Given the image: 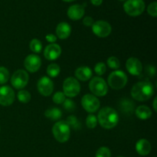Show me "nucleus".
<instances>
[{
	"instance_id": "obj_1",
	"label": "nucleus",
	"mask_w": 157,
	"mask_h": 157,
	"mask_svg": "<svg viewBox=\"0 0 157 157\" xmlns=\"http://www.w3.org/2000/svg\"><path fill=\"white\" fill-rule=\"evenodd\" d=\"M98 121L103 128L112 129L118 124L119 116L114 109L106 107L101 109L98 113Z\"/></svg>"
},
{
	"instance_id": "obj_2",
	"label": "nucleus",
	"mask_w": 157,
	"mask_h": 157,
	"mask_svg": "<svg viewBox=\"0 0 157 157\" xmlns=\"http://www.w3.org/2000/svg\"><path fill=\"white\" fill-rule=\"evenodd\" d=\"M154 94L153 84L149 81H140L134 84L131 90V96L139 101H145L150 99Z\"/></svg>"
},
{
	"instance_id": "obj_3",
	"label": "nucleus",
	"mask_w": 157,
	"mask_h": 157,
	"mask_svg": "<svg viewBox=\"0 0 157 157\" xmlns=\"http://www.w3.org/2000/svg\"><path fill=\"white\" fill-rule=\"evenodd\" d=\"M52 133L55 140L59 143H65L70 138L71 128L64 121L55 123L52 127Z\"/></svg>"
},
{
	"instance_id": "obj_4",
	"label": "nucleus",
	"mask_w": 157,
	"mask_h": 157,
	"mask_svg": "<svg viewBox=\"0 0 157 157\" xmlns=\"http://www.w3.org/2000/svg\"><path fill=\"white\" fill-rule=\"evenodd\" d=\"M127 83V76L122 71H115L108 77V84L111 88L120 90L125 87Z\"/></svg>"
},
{
	"instance_id": "obj_5",
	"label": "nucleus",
	"mask_w": 157,
	"mask_h": 157,
	"mask_svg": "<svg viewBox=\"0 0 157 157\" xmlns=\"http://www.w3.org/2000/svg\"><path fill=\"white\" fill-rule=\"evenodd\" d=\"M124 11L130 16H138L144 12L145 2L144 0H127L124 5Z\"/></svg>"
},
{
	"instance_id": "obj_6",
	"label": "nucleus",
	"mask_w": 157,
	"mask_h": 157,
	"mask_svg": "<svg viewBox=\"0 0 157 157\" xmlns=\"http://www.w3.org/2000/svg\"><path fill=\"white\" fill-rule=\"evenodd\" d=\"M89 88L95 96L98 97L105 96L108 91L107 83L100 77H95L91 79L89 83Z\"/></svg>"
},
{
	"instance_id": "obj_7",
	"label": "nucleus",
	"mask_w": 157,
	"mask_h": 157,
	"mask_svg": "<svg viewBox=\"0 0 157 157\" xmlns=\"http://www.w3.org/2000/svg\"><path fill=\"white\" fill-rule=\"evenodd\" d=\"M63 90L65 96L68 98H75L81 90L79 82L75 78H67L63 83Z\"/></svg>"
},
{
	"instance_id": "obj_8",
	"label": "nucleus",
	"mask_w": 157,
	"mask_h": 157,
	"mask_svg": "<svg viewBox=\"0 0 157 157\" xmlns=\"http://www.w3.org/2000/svg\"><path fill=\"white\" fill-rule=\"evenodd\" d=\"M29 74L24 70H18L12 75L11 78V84L15 89H22L29 83Z\"/></svg>"
},
{
	"instance_id": "obj_9",
	"label": "nucleus",
	"mask_w": 157,
	"mask_h": 157,
	"mask_svg": "<svg viewBox=\"0 0 157 157\" xmlns=\"http://www.w3.org/2000/svg\"><path fill=\"white\" fill-rule=\"evenodd\" d=\"M81 105L88 113H94L100 108V101L96 96L92 94H86L81 99Z\"/></svg>"
},
{
	"instance_id": "obj_10",
	"label": "nucleus",
	"mask_w": 157,
	"mask_h": 157,
	"mask_svg": "<svg viewBox=\"0 0 157 157\" xmlns=\"http://www.w3.org/2000/svg\"><path fill=\"white\" fill-rule=\"evenodd\" d=\"M92 30L94 35L99 38H106L111 33V26L107 21H97L94 22L92 25Z\"/></svg>"
},
{
	"instance_id": "obj_11",
	"label": "nucleus",
	"mask_w": 157,
	"mask_h": 157,
	"mask_svg": "<svg viewBox=\"0 0 157 157\" xmlns=\"http://www.w3.org/2000/svg\"><path fill=\"white\" fill-rule=\"evenodd\" d=\"M15 101V92L9 86L0 87V104L5 107L10 106Z\"/></svg>"
},
{
	"instance_id": "obj_12",
	"label": "nucleus",
	"mask_w": 157,
	"mask_h": 157,
	"mask_svg": "<svg viewBox=\"0 0 157 157\" xmlns=\"http://www.w3.org/2000/svg\"><path fill=\"white\" fill-rule=\"evenodd\" d=\"M38 90L41 95L44 97L50 96L54 90V84L52 80L48 77L40 78L37 84Z\"/></svg>"
},
{
	"instance_id": "obj_13",
	"label": "nucleus",
	"mask_w": 157,
	"mask_h": 157,
	"mask_svg": "<svg viewBox=\"0 0 157 157\" xmlns=\"http://www.w3.org/2000/svg\"><path fill=\"white\" fill-rule=\"evenodd\" d=\"M24 65L26 70L31 73L38 71L41 65V61L39 56L36 55H29L25 58Z\"/></svg>"
},
{
	"instance_id": "obj_14",
	"label": "nucleus",
	"mask_w": 157,
	"mask_h": 157,
	"mask_svg": "<svg viewBox=\"0 0 157 157\" xmlns=\"http://www.w3.org/2000/svg\"><path fill=\"white\" fill-rule=\"evenodd\" d=\"M126 67L129 73L134 76H138L143 71V65L138 58H130L126 63Z\"/></svg>"
},
{
	"instance_id": "obj_15",
	"label": "nucleus",
	"mask_w": 157,
	"mask_h": 157,
	"mask_svg": "<svg viewBox=\"0 0 157 157\" xmlns=\"http://www.w3.org/2000/svg\"><path fill=\"white\" fill-rule=\"evenodd\" d=\"M61 54V48L58 44H50L46 46L44 51V58L48 61H54L59 58Z\"/></svg>"
},
{
	"instance_id": "obj_16",
	"label": "nucleus",
	"mask_w": 157,
	"mask_h": 157,
	"mask_svg": "<svg viewBox=\"0 0 157 157\" xmlns=\"http://www.w3.org/2000/svg\"><path fill=\"white\" fill-rule=\"evenodd\" d=\"M84 8L81 5H73L67 10V15L72 20H79L84 16Z\"/></svg>"
},
{
	"instance_id": "obj_17",
	"label": "nucleus",
	"mask_w": 157,
	"mask_h": 157,
	"mask_svg": "<svg viewBox=\"0 0 157 157\" xmlns=\"http://www.w3.org/2000/svg\"><path fill=\"white\" fill-rule=\"evenodd\" d=\"M71 32V28L67 22H61L56 28L57 36L60 39H66L68 38Z\"/></svg>"
},
{
	"instance_id": "obj_18",
	"label": "nucleus",
	"mask_w": 157,
	"mask_h": 157,
	"mask_svg": "<svg viewBox=\"0 0 157 157\" xmlns=\"http://www.w3.org/2000/svg\"><path fill=\"white\" fill-rule=\"evenodd\" d=\"M136 150L140 156H147L151 151V144L147 140L141 139L136 143Z\"/></svg>"
},
{
	"instance_id": "obj_19",
	"label": "nucleus",
	"mask_w": 157,
	"mask_h": 157,
	"mask_svg": "<svg viewBox=\"0 0 157 157\" xmlns=\"http://www.w3.org/2000/svg\"><path fill=\"white\" fill-rule=\"evenodd\" d=\"M75 75V77L80 81H88L91 78L92 71L87 66H83V67H80L76 69Z\"/></svg>"
},
{
	"instance_id": "obj_20",
	"label": "nucleus",
	"mask_w": 157,
	"mask_h": 157,
	"mask_svg": "<svg viewBox=\"0 0 157 157\" xmlns=\"http://www.w3.org/2000/svg\"><path fill=\"white\" fill-rule=\"evenodd\" d=\"M136 115L138 118L141 120H147L151 117L152 111L147 106H140L136 110Z\"/></svg>"
},
{
	"instance_id": "obj_21",
	"label": "nucleus",
	"mask_w": 157,
	"mask_h": 157,
	"mask_svg": "<svg viewBox=\"0 0 157 157\" xmlns=\"http://www.w3.org/2000/svg\"><path fill=\"white\" fill-rule=\"evenodd\" d=\"M119 107L124 113H130L134 110V103L128 99H123L120 102Z\"/></svg>"
},
{
	"instance_id": "obj_22",
	"label": "nucleus",
	"mask_w": 157,
	"mask_h": 157,
	"mask_svg": "<svg viewBox=\"0 0 157 157\" xmlns=\"http://www.w3.org/2000/svg\"><path fill=\"white\" fill-rule=\"evenodd\" d=\"M44 115L46 117L49 118V119L52 120V121H58L62 116V113L61 110L56 107H53V108H50L48 110H46L44 112Z\"/></svg>"
},
{
	"instance_id": "obj_23",
	"label": "nucleus",
	"mask_w": 157,
	"mask_h": 157,
	"mask_svg": "<svg viewBox=\"0 0 157 157\" xmlns=\"http://www.w3.org/2000/svg\"><path fill=\"white\" fill-rule=\"evenodd\" d=\"M60 71H61V69H60L59 65L53 63V64H51L48 67L47 74L51 78H55V77H57L59 75Z\"/></svg>"
},
{
	"instance_id": "obj_24",
	"label": "nucleus",
	"mask_w": 157,
	"mask_h": 157,
	"mask_svg": "<svg viewBox=\"0 0 157 157\" xmlns=\"http://www.w3.org/2000/svg\"><path fill=\"white\" fill-rule=\"evenodd\" d=\"M66 122L68 124L70 128L71 127L73 130H80L81 127V123L78 121V120L77 119V117L75 116H69L68 117H67Z\"/></svg>"
},
{
	"instance_id": "obj_25",
	"label": "nucleus",
	"mask_w": 157,
	"mask_h": 157,
	"mask_svg": "<svg viewBox=\"0 0 157 157\" xmlns=\"http://www.w3.org/2000/svg\"><path fill=\"white\" fill-rule=\"evenodd\" d=\"M17 97H18V101L21 103H23V104H27L31 100L30 93L29 91H27V90H21L20 91H18Z\"/></svg>"
},
{
	"instance_id": "obj_26",
	"label": "nucleus",
	"mask_w": 157,
	"mask_h": 157,
	"mask_svg": "<svg viewBox=\"0 0 157 157\" xmlns=\"http://www.w3.org/2000/svg\"><path fill=\"white\" fill-rule=\"evenodd\" d=\"M29 47H30L31 51H32L35 53H39L41 52V49H42V44H41V41L38 39H32L31 41L30 44H29Z\"/></svg>"
},
{
	"instance_id": "obj_27",
	"label": "nucleus",
	"mask_w": 157,
	"mask_h": 157,
	"mask_svg": "<svg viewBox=\"0 0 157 157\" xmlns=\"http://www.w3.org/2000/svg\"><path fill=\"white\" fill-rule=\"evenodd\" d=\"M9 72L5 67H0V84H4L9 81Z\"/></svg>"
},
{
	"instance_id": "obj_28",
	"label": "nucleus",
	"mask_w": 157,
	"mask_h": 157,
	"mask_svg": "<svg viewBox=\"0 0 157 157\" xmlns=\"http://www.w3.org/2000/svg\"><path fill=\"white\" fill-rule=\"evenodd\" d=\"M97 124H98V118L93 114H90L87 116V119H86V125L88 128L94 129L96 127Z\"/></svg>"
},
{
	"instance_id": "obj_29",
	"label": "nucleus",
	"mask_w": 157,
	"mask_h": 157,
	"mask_svg": "<svg viewBox=\"0 0 157 157\" xmlns=\"http://www.w3.org/2000/svg\"><path fill=\"white\" fill-rule=\"evenodd\" d=\"M107 64L112 69H118L121 66L119 59L116 57H110L107 59Z\"/></svg>"
},
{
	"instance_id": "obj_30",
	"label": "nucleus",
	"mask_w": 157,
	"mask_h": 157,
	"mask_svg": "<svg viewBox=\"0 0 157 157\" xmlns=\"http://www.w3.org/2000/svg\"><path fill=\"white\" fill-rule=\"evenodd\" d=\"M111 156V153H110V150L109 148L105 147H102L101 148L98 149V150L96 153V156L95 157H110Z\"/></svg>"
},
{
	"instance_id": "obj_31",
	"label": "nucleus",
	"mask_w": 157,
	"mask_h": 157,
	"mask_svg": "<svg viewBox=\"0 0 157 157\" xmlns=\"http://www.w3.org/2000/svg\"><path fill=\"white\" fill-rule=\"evenodd\" d=\"M54 102L56 104H61L65 101V95L62 92H56L52 98Z\"/></svg>"
},
{
	"instance_id": "obj_32",
	"label": "nucleus",
	"mask_w": 157,
	"mask_h": 157,
	"mask_svg": "<svg viewBox=\"0 0 157 157\" xmlns=\"http://www.w3.org/2000/svg\"><path fill=\"white\" fill-rule=\"evenodd\" d=\"M63 107L68 112L74 111L75 110V104L71 100L65 99L63 103Z\"/></svg>"
},
{
	"instance_id": "obj_33",
	"label": "nucleus",
	"mask_w": 157,
	"mask_h": 157,
	"mask_svg": "<svg viewBox=\"0 0 157 157\" xmlns=\"http://www.w3.org/2000/svg\"><path fill=\"white\" fill-rule=\"evenodd\" d=\"M94 71L96 72L97 75H103L105 74L106 71H107V67H106L105 64L103 62H99L95 65Z\"/></svg>"
},
{
	"instance_id": "obj_34",
	"label": "nucleus",
	"mask_w": 157,
	"mask_h": 157,
	"mask_svg": "<svg viewBox=\"0 0 157 157\" xmlns=\"http://www.w3.org/2000/svg\"><path fill=\"white\" fill-rule=\"evenodd\" d=\"M147 11H148V13L150 14L151 16L156 17V15H157V3H156V2H153L151 3V4L149 5Z\"/></svg>"
},
{
	"instance_id": "obj_35",
	"label": "nucleus",
	"mask_w": 157,
	"mask_h": 157,
	"mask_svg": "<svg viewBox=\"0 0 157 157\" xmlns=\"http://www.w3.org/2000/svg\"><path fill=\"white\" fill-rule=\"evenodd\" d=\"M83 24L86 26H92L94 24V19L91 17L87 16L83 20Z\"/></svg>"
},
{
	"instance_id": "obj_36",
	"label": "nucleus",
	"mask_w": 157,
	"mask_h": 157,
	"mask_svg": "<svg viewBox=\"0 0 157 157\" xmlns=\"http://www.w3.org/2000/svg\"><path fill=\"white\" fill-rule=\"evenodd\" d=\"M147 75H150V77H153L156 75V68L154 67V66H148L147 68Z\"/></svg>"
},
{
	"instance_id": "obj_37",
	"label": "nucleus",
	"mask_w": 157,
	"mask_h": 157,
	"mask_svg": "<svg viewBox=\"0 0 157 157\" xmlns=\"http://www.w3.org/2000/svg\"><path fill=\"white\" fill-rule=\"evenodd\" d=\"M45 38L48 42H51L52 44H54L57 41V37L53 34H48V35H46Z\"/></svg>"
},
{
	"instance_id": "obj_38",
	"label": "nucleus",
	"mask_w": 157,
	"mask_h": 157,
	"mask_svg": "<svg viewBox=\"0 0 157 157\" xmlns=\"http://www.w3.org/2000/svg\"><path fill=\"white\" fill-rule=\"evenodd\" d=\"M90 2H91L92 4L94 5V6H100V5L102 3L103 0H90Z\"/></svg>"
},
{
	"instance_id": "obj_39",
	"label": "nucleus",
	"mask_w": 157,
	"mask_h": 157,
	"mask_svg": "<svg viewBox=\"0 0 157 157\" xmlns=\"http://www.w3.org/2000/svg\"><path fill=\"white\" fill-rule=\"evenodd\" d=\"M153 108H154L155 111H157V108H156V98H155L154 101H153Z\"/></svg>"
},
{
	"instance_id": "obj_40",
	"label": "nucleus",
	"mask_w": 157,
	"mask_h": 157,
	"mask_svg": "<svg viewBox=\"0 0 157 157\" xmlns=\"http://www.w3.org/2000/svg\"><path fill=\"white\" fill-rule=\"evenodd\" d=\"M63 1H65V2H72V1H75V0H63Z\"/></svg>"
},
{
	"instance_id": "obj_41",
	"label": "nucleus",
	"mask_w": 157,
	"mask_h": 157,
	"mask_svg": "<svg viewBox=\"0 0 157 157\" xmlns=\"http://www.w3.org/2000/svg\"><path fill=\"white\" fill-rule=\"evenodd\" d=\"M121 1H124V0H121Z\"/></svg>"
},
{
	"instance_id": "obj_42",
	"label": "nucleus",
	"mask_w": 157,
	"mask_h": 157,
	"mask_svg": "<svg viewBox=\"0 0 157 157\" xmlns=\"http://www.w3.org/2000/svg\"><path fill=\"white\" fill-rule=\"evenodd\" d=\"M118 157H124V156H118Z\"/></svg>"
}]
</instances>
